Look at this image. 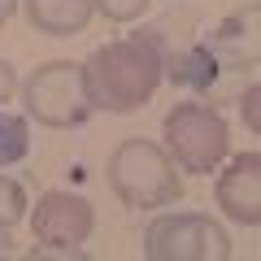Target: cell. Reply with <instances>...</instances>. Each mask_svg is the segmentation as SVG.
Masks as SVG:
<instances>
[{"label": "cell", "instance_id": "obj_1", "mask_svg": "<svg viewBox=\"0 0 261 261\" xmlns=\"http://www.w3.org/2000/svg\"><path fill=\"white\" fill-rule=\"evenodd\" d=\"M161 70H166V61L157 53V39H118V44L96 48L83 65L92 109L135 113L140 105L152 100Z\"/></svg>", "mask_w": 261, "mask_h": 261}, {"label": "cell", "instance_id": "obj_2", "mask_svg": "<svg viewBox=\"0 0 261 261\" xmlns=\"http://www.w3.org/2000/svg\"><path fill=\"white\" fill-rule=\"evenodd\" d=\"M109 187L126 209H161L178 200L183 183L174 174V161L152 140H122L109 157Z\"/></svg>", "mask_w": 261, "mask_h": 261}, {"label": "cell", "instance_id": "obj_3", "mask_svg": "<svg viewBox=\"0 0 261 261\" xmlns=\"http://www.w3.org/2000/svg\"><path fill=\"white\" fill-rule=\"evenodd\" d=\"M144 252L152 261H226L231 235L205 214H161L144 231Z\"/></svg>", "mask_w": 261, "mask_h": 261}, {"label": "cell", "instance_id": "obj_4", "mask_svg": "<svg viewBox=\"0 0 261 261\" xmlns=\"http://www.w3.org/2000/svg\"><path fill=\"white\" fill-rule=\"evenodd\" d=\"M166 144L187 174H209L226 157L231 135H226V122L218 118V109L192 100V105H174L166 113Z\"/></svg>", "mask_w": 261, "mask_h": 261}, {"label": "cell", "instance_id": "obj_5", "mask_svg": "<svg viewBox=\"0 0 261 261\" xmlns=\"http://www.w3.org/2000/svg\"><path fill=\"white\" fill-rule=\"evenodd\" d=\"M27 113L44 126H79L92 113L83 65L74 61H48L27 83Z\"/></svg>", "mask_w": 261, "mask_h": 261}, {"label": "cell", "instance_id": "obj_6", "mask_svg": "<svg viewBox=\"0 0 261 261\" xmlns=\"http://www.w3.org/2000/svg\"><path fill=\"white\" fill-rule=\"evenodd\" d=\"M31 226H35V240L44 244V248H31V261L39 252L70 257V252H79V244H87V235L96 226V214H92V205H87L83 196H74V192H44L39 205H35Z\"/></svg>", "mask_w": 261, "mask_h": 261}, {"label": "cell", "instance_id": "obj_7", "mask_svg": "<svg viewBox=\"0 0 261 261\" xmlns=\"http://www.w3.org/2000/svg\"><path fill=\"white\" fill-rule=\"evenodd\" d=\"M218 209L231 214L235 222L257 226L261 222V157L257 152H244V157L231 161L222 178H218Z\"/></svg>", "mask_w": 261, "mask_h": 261}, {"label": "cell", "instance_id": "obj_8", "mask_svg": "<svg viewBox=\"0 0 261 261\" xmlns=\"http://www.w3.org/2000/svg\"><path fill=\"white\" fill-rule=\"evenodd\" d=\"M257 18H261L257 5H244V9H235L226 22L214 27V35H209L205 48L218 57V65H252L257 61V44H261Z\"/></svg>", "mask_w": 261, "mask_h": 261}, {"label": "cell", "instance_id": "obj_9", "mask_svg": "<svg viewBox=\"0 0 261 261\" xmlns=\"http://www.w3.org/2000/svg\"><path fill=\"white\" fill-rule=\"evenodd\" d=\"M92 0H27L31 27H39L44 35H74L92 18Z\"/></svg>", "mask_w": 261, "mask_h": 261}, {"label": "cell", "instance_id": "obj_10", "mask_svg": "<svg viewBox=\"0 0 261 261\" xmlns=\"http://www.w3.org/2000/svg\"><path fill=\"white\" fill-rule=\"evenodd\" d=\"M170 74H174V83L205 92V87H214V79L222 74V70H218V57L209 53L205 44H192V48H183V53L170 57Z\"/></svg>", "mask_w": 261, "mask_h": 261}, {"label": "cell", "instance_id": "obj_11", "mask_svg": "<svg viewBox=\"0 0 261 261\" xmlns=\"http://www.w3.org/2000/svg\"><path fill=\"white\" fill-rule=\"evenodd\" d=\"M31 152V130H27V118L18 113H0V166H13Z\"/></svg>", "mask_w": 261, "mask_h": 261}, {"label": "cell", "instance_id": "obj_12", "mask_svg": "<svg viewBox=\"0 0 261 261\" xmlns=\"http://www.w3.org/2000/svg\"><path fill=\"white\" fill-rule=\"evenodd\" d=\"M22 214H27V192H22L13 178L0 174V226H13Z\"/></svg>", "mask_w": 261, "mask_h": 261}, {"label": "cell", "instance_id": "obj_13", "mask_svg": "<svg viewBox=\"0 0 261 261\" xmlns=\"http://www.w3.org/2000/svg\"><path fill=\"white\" fill-rule=\"evenodd\" d=\"M92 5L109 22H130V18H140V13L148 9V0H92Z\"/></svg>", "mask_w": 261, "mask_h": 261}, {"label": "cell", "instance_id": "obj_14", "mask_svg": "<svg viewBox=\"0 0 261 261\" xmlns=\"http://www.w3.org/2000/svg\"><path fill=\"white\" fill-rule=\"evenodd\" d=\"M257 100H261V87L248 83V92H244V122H248V130H261V113H257Z\"/></svg>", "mask_w": 261, "mask_h": 261}, {"label": "cell", "instance_id": "obj_15", "mask_svg": "<svg viewBox=\"0 0 261 261\" xmlns=\"http://www.w3.org/2000/svg\"><path fill=\"white\" fill-rule=\"evenodd\" d=\"M13 87H18V74H13V65H9V61H0V105L13 96Z\"/></svg>", "mask_w": 261, "mask_h": 261}, {"label": "cell", "instance_id": "obj_16", "mask_svg": "<svg viewBox=\"0 0 261 261\" xmlns=\"http://www.w3.org/2000/svg\"><path fill=\"white\" fill-rule=\"evenodd\" d=\"M13 9H18V0H0V27L13 18Z\"/></svg>", "mask_w": 261, "mask_h": 261}, {"label": "cell", "instance_id": "obj_17", "mask_svg": "<svg viewBox=\"0 0 261 261\" xmlns=\"http://www.w3.org/2000/svg\"><path fill=\"white\" fill-rule=\"evenodd\" d=\"M9 252V226H0V257Z\"/></svg>", "mask_w": 261, "mask_h": 261}]
</instances>
